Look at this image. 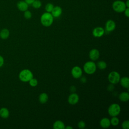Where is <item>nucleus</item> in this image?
Returning <instances> with one entry per match:
<instances>
[{
	"label": "nucleus",
	"instance_id": "obj_1",
	"mask_svg": "<svg viewBox=\"0 0 129 129\" xmlns=\"http://www.w3.org/2000/svg\"><path fill=\"white\" fill-rule=\"evenodd\" d=\"M54 18L50 13L45 12L40 17V22L44 27L50 26L53 22Z\"/></svg>",
	"mask_w": 129,
	"mask_h": 129
},
{
	"label": "nucleus",
	"instance_id": "obj_2",
	"mask_svg": "<svg viewBox=\"0 0 129 129\" xmlns=\"http://www.w3.org/2000/svg\"><path fill=\"white\" fill-rule=\"evenodd\" d=\"M32 72L28 69H24L22 70L19 74L20 80L23 82H28L31 79L33 78Z\"/></svg>",
	"mask_w": 129,
	"mask_h": 129
},
{
	"label": "nucleus",
	"instance_id": "obj_3",
	"mask_svg": "<svg viewBox=\"0 0 129 129\" xmlns=\"http://www.w3.org/2000/svg\"><path fill=\"white\" fill-rule=\"evenodd\" d=\"M112 8L113 10L117 13H122L126 8V7L125 2L123 1L116 0L113 2Z\"/></svg>",
	"mask_w": 129,
	"mask_h": 129
},
{
	"label": "nucleus",
	"instance_id": "obj_4",
	"mask_svg": "<svg viewBox=\"0 0 129 129\" xmlns=\"http://www.w3.org/2000/svg\"><path fill=\"white\" fill-rule=\"evenodd\" d=\"M83 69L86 74L91 75L96 72L97 66L94 62L93 61H89L84 64Z\"/></svg>",
	"mask_w": 129,
	"mask_h": 129
},
{
	"label": "nucleus",
	"instance_id": "obj_5",
	"mask_svg": "<svg viewBox=\"0 0 129 129\" xmlns=\"http://www.w3.org/2000/svg\"><path fill=\"white\" fill-rule=\"evenodd\" d=\"M120 106L117 103L111 104L108 108V113L112 117L117 116L120 113Z\"/></svg>",
	"mask_w": 129,
	"mask_h": 129
},
{
	"label": "nucleus",
	"instance_id": "obj_6",
	"mask_svg": "<svg viewBox=\"0 0 129 129\" xmlns=\"http://www.w3.org/2000/svg\"><path fill=\"white\" fill-rule=\"evenodd\" d=\"M120 76L119 74L116 71L111 72L108 76V80L109 82L112 84H116L119 82Z\"/></svg>",
	"mask_w": 129,
	"mask_h": 129
},
{
	"label": "nucleus",
	"instance_id": "obj_7",
	"mask_svg": "<svg viewBox=\"0 0 129 129\" xmlns=\"http://www.w3.org/2000/svg\"><path fill=\"white\" fill-rule=\"evenodd\" d=\"M82 70L79 66L74 67L71 70V74L75 79H78L81 77L82 75Z\"/></svg>",
	"mask_w": 129,
	"mask_h": 129
},
{
	"label": "nucleus",
	"instance_id": "obj_8",
	"mask_svg": "<svg viewBox=\"0 0 129 129\" xmlns=\"http://www.w3.org/2000/svg\"><path fill=\"white\" fill-rule=\"evenodd\" d=\"M79 100V97L78 94L75 93L71 94L68 98V101L69 104L71 105H75L77 104Z\"/></svg>",
	"mask_w": 129,
	"mask_h": 129
},
{
	"label": "nucleus",
	"instance_id": "obj_9",
	"mask_svg": "<svg viewBox=\"0 0 129 129\" xmlns=\"http://www.w3.org/2000/svg\"><path fill=\"white\" fill-rule=\"evenodd\" d=\"M116 28V24L112 20H108L105 23V30L106 31L110 32L113 31Z\"/></svg>",
	"mask_w": 129,
	"mask_h": 129
},
{
	"label": "nucleus",
	"instance_id": "obj_10",
	"mask_svg": "<svg viewBox=\"0 0 129 129\" xmlns=\"http://www.w3.org/2000/svg\"><path fill=\"white\" fill-rule=\"evenodd\" d=\"M62 13V8L58 6H54L52 11L51 12V14L53 17V18H58L61 16Z\"/></svg>",
	"mask_w": 129,
	"mask_h": 129
},
{
	"label": "nucleus",
	"instance_id": "obj_11",
	"mask_svg": "<svg viewBox=\"0 0 129 129\" xmlns=\"http://www.w3.org/2000/svg\"><path fill=\"white\" fill-rule=\"evenodd\" d=\"M89 57L92 61H95L97 60L99 57V51L95 48L91 49L89 52Z\"/></svg>",
	"mask_w": 129,
	"mask_h": 129
},
{
	"label": "nucleus",
	"instance_id": "obj_12",
	"mask_svg": "<svg viewBox=\"0 0 129 129\" xmlns=\"http://www.w3.org/2000/svg\"><path fill=\"white\" fill-rule=\"evenodd\" d=\"M92 34L95 37H100L104 34V30L101 27H97L93 29Z\"/></svg>",
	"mask_w": 129,
	"mask_h": 129
},
{
	"label": "nucleus",
	"instance_id": "obj_13",
	"mask_svg": "<svg viewBox=\"0 0 129 129\" xmlns=\"http://www.w3.org/2000/svg\"><path fill=\"white\" fill-rule=\"evenodd\" d=\"M18 9L22 12H24L28 10L29 5L24 1H20L18 2L17 4Z\"/></svg>",
	"mask_w": 129,
	"mask_h": 129
},
{
	"label": "nucleus",
	"instance_id": "obj_14",
	"mask_svg": "<svg viewBox=\"0 0 129 129\" xmlns=\"http://www.w3.org/2000/svg\"><path fill=\"white\" fill-rule=\"evenodd\" d=\"M99 124L100 126L103 128H107L109 127L111 125L110 119L106 117L102 118L100 120Z\"/></svg>",
	"mask_w": 129,
	"mask_h": 129
},
{
	"label": "nucleus",
	"instance_id": "obj_15",
	"mask_svg": "<svg viewBox=\"0 0 129 129\" xmlns=\"http://www.w3.org/2000/svg\"><path fill=\"white\" fill-rule=\"evenodd\" d=\"M10 112L8 109L6 107H2L0 109V117L2 118L6 119L9 117Z\"/></svg>",
	"mask_w": 129,
	"mask_h": 129
},
{
	"label": "nucleus",
	"instance_id": "obj_16",
	"mask_svg": "<svg viewBox=\"0 0 129 129\" xmlns=\"http://www.w3.org/2000/svg\"><path fill=\"white\" fill-rule=\"evenodd\" d=\"M119 82L121 86L124 88L128 89L129 88V79L127 77H123L120 78Z\"/></svg>",
	"mask_w": 129,
	"mask_h": 129
},
{
	"label": "nucleus",
	"instance_id": "obj_17",
	"mask_svg": "<svg viewBox=\"0 0 129 129\" xmlns=\"http://www.w3.org/2000/svg\"><path fill=\"white\" fill-rule=\"evenodd\" d=\"M10 36V31L6 28L2 29L0 31V38L2 39H6Z\"/></svg>",
	"mask_w": 129,
	"mask_h": 129
},
{
	"label": "nucleus",
	"instance_id": "obj_18",
	"mask_svg": "<svg viewBox=\"0 0 129 129\" xmlns=\"http://www.w3.org/2000/svg\"><path fill=\"white\" fill-rule=\"evenodd\" d=\"M53 128L54 129H64V123L61 120L55 121L53 124Z\"/></svg>",
	"mask_w": 129,
	"mask_h": 129
},
{
	"label": "nucleus",
	"instance_id": "obj_19",
	"mask_svg": "<svg viewBox=\"0 0 129 129\" xmlns=\"http://www.w3.org/2000/svg\"><path fill=\"white\" fill-rule=\"evenodd\" d=\"M118 97L122 102H127L129 100V94L127 92H123L119 94Z\"/></svg>",
	"mask_w": 129,
	"mask_h": 129
},
{
	"label": "nucleus",
	"instance_id": "obj_20",
	"mask_svg": "<svg viewBox=\"0 0 129 129\" xmlns=\"http://www.w3.org/2000/svg\"><path fill=\"white\" fill-rule=\"evenodd\" d=\"M39 101L42 104L45 103L48 99V96L47 95V94L45 93H42L41 94H40V95L39 96Z\"/></svg>",
	"mask_w": 129,
	"mask_h": 129
},
{
	"label": "nucleus",
	"instance_id": "obj_21",
	"mask_svg": "<svg viewBox=\"0 0 129 129\" xmlns=\"http://www.w3.org/2000/svg\"><path fill=\"white\" fill-rule=\"evenodd\" d=\"M96 66L100 70H104L107 67V64L105 61L101 60L97 62Z\"/></svg>",
	"mask_w": 129,
	"mask_h": 129
},
{
	"label": "nucleus",
	"instance_id": "obj_22",
	"mask_svg": "<svg viewBox=\"0 0 129 129\" xmlns=\"http://www.w3.org/2000/svg\"><path fill=\"white\" fill-rule=\"evenodd\" d=\"M110 124L114 126H117L119 122V119L116 116H113L111 118V120H110Z\"/></svg>",
	"mask_w": 129,
	"mask_h": 129
},
{
	"label": "nucleus",
	"instance_id": "obj_23",
	"mask_svg": "<svg viewBox=\"0 0 129 129\" xmlns=\"http://www.w3.org/2000/svg\"><path fill=\"white\" fill-rule=\"evenodd\" d=\"M31 5L34 9H39L41 7L42 3L40 0H34Z\"/></svg>",
	"mask_w": 129,
	"mask_h": 129
},
{
	"label": "nucleus",
	"instance_id": "obj_24",
	"mask_svg": "<svg viewBox=\"0 0 129 129\" xmlns=\"http://www.w3.org/2000/svg\"><path fill=\"white\" fill-rule=\"evenodd\" d=\"M53 7H54L53 4H52L51 3H48L46 4V5L45 6V10L46 12L51 13Z\"/></svg>",
	"mask_w": 129,
	"mask_h": 129
},
{
	"label": "nucleus",
	"instance_id": "obj_25",
	"mask_svg": "<svg viewBox=\"0 0 129 129\" xmlns=\"http://www.w3.org/2000/svg\"><path fill=\"white\" fill-rule=\"evenodd\" d=\"M29 85L31 87H36L38 84L37 80L36 79L33 78H32V79H31L30 80V81H29Z\"/></svg>",
	"mask_w": 129,
	"mask_h": 129
},
{
	"label": "nucleus",
	"instance_id": "obj_26",
	"mask_svg": "<svg viewBox=\"0 0 129 129\" xmlns=\"http://www.w3.org/2000/svg\"><path fill=\"white\" fill-rule=\"evenodd\" d=\"M24 17H25V19H30L32 18V13L29 11V10H26L24 12Z\"/></svg>",
	"mask_w": 129,
	"mask_h": 129
},
{
	"label": "nucleus",
	"instance_id": "obj_27",
	"mask_svg": "<svg viewBox=\"0 0 129 129\" xmlns=\"http://www.w3.org/2000/svg\"><path fill=\"white\" fill-rule=\"evenodd\" d=\"M121 126L123 129H128L129 128V121L128 120H124L121 124Z\"/></svg>",
	"mask_w": 129,
	"mask_h": 129
},
{
	"label": "nucleus",
	"instance_id": "obj_28",
	"mask_svg": "<svg viewBox=\"0 0 129 129\" xmlns=\"http://www.w3.org/2000/svg\"><path fill=\"white\" fill-rule=\"evenodd\" d=\"M78 126L80 129H83L85 127L86 123L83 121H80L78 123Z\"/></svg>",
	"mask_w": 129,
	"mask_h": 129
},
{
	"label": "nucleus",
	"instance_id": "obj_29",
	"mask_svg": "<svg viewBox=\"0 0 129 129\" xmlns=\"http://www.w3.org/2000/svg\"><path fill=\"white\" fill-rule=\"evenodd\" d=\"M124 15L127 17L128 18L129 17V8H126L125 10L124 11Z\"/></svg>",
	"mask_w": 129,
	"mask_h": 129
},
{
	"label": "nucleus",
	"instance_id": "obj_30",
	"mask_svg": "<svg viewBox=\"0 0 129 129\" xmlns=\"http://www.w3.org/2000/svg\"><path fill=\"white\" fill-rule=\"evenodd\" d=\"M4 63V59L3 57L0 55V68L3 66Z\"/></svg>",
	"mask_w": 129,
	"mask_h": 129
},
{
	"label": "nucleus",
	"instance_id": "obj_31",
	"mask_svg": "<svg viewBox=\"0 0 129 129\" xmlns=\"http://www.w3.org/2000/svg\"><path fill=\"white\" fill-rule=\"evenodd\" d=\"M114 86H113V84H110V85L108 86V87H107V90H109V91H112V90L114 89Z\"/></svg>",
	"mask_w": 129,
	"mask_h": 129
},
{
	"label": "nucleus",
	"instance_id": "obj_32",
	"mask_svg": "<svg viewBox=\"0 0 129 129\" xmlns=\"http://www.w3.org/2000/svg\"><path fill=\"white\" fill-rule=\"evenodd\" d=\"M70 91H71V92L74 93V92L76 91V89L75 87L74 86H72L70 87Z\"/></svg>",
	"mask_w": 129,
	"mask_h": 129
},
{
	"label": "nucleus",
	"instance_id": "obj_33",
	"mask_svg": "<svg viewBox=\"0 0 129 129\" xmlns=\"http://www.w3.org/2000/svg\"><path fill=\"white\" fill-rule=\"evenodd\" d=\"M34 0H24L28 5H31Z\"/></svg>",
	"mask_w": 129,
	"mask_h": 129
},
{
	"label": "nucleus",
	"instance_id": "obj_34",
	"mask_svg": "<svg viewBox=\"0 0 129 129\" xmlns=\"http://www.w3.org/2000/svg\"><path fill=\"white\" fill-rule=\"evenodd\" d=\"M86 81H87V79H86V78L85 77H82V78H81V81L82 83H85V82H86Z\"/></svg>",
	"mask_w": 129,
	"mask_h": 129
},
{
	"label": "nucleus",
	"instance_id": "obj_35",
	"mask_svg": "<svg viewBox=\"0 0 129 129\" xmlns=\"http://www.w3.org/2000/svg\"><path fill=\"white\" fill-rule=\"evenodd\" d=\"M125 4L126 8H129V0H126V1L125 2Z\"/></svg>",
	"mask_w": 129,
	"mask_h": 129
},
{
	"label": "nucleus",
	"instance_id": "obj_36",
	"mask_svg": "<svg viewBox=\"0 0 129 129\" xmlns=\"http://www.w3.org/2000/svg\"><path fill=\"white\" fill-rule=\"evenodd\" d=\"M65 128L66 129H72L73 127L72 126H67L66 127H65Z\"/></svg>",
	"mask_w": 129,
	"mask_h": 129
}]
</instances>
